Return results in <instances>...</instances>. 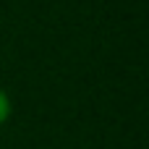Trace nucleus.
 I'll use <instances>...</instances> for the list:
<instances>
[{
    "label": "nucleus",
    "instance_id": "f257e3e1",
    "mask_svg": "<svg viewBox=\"0 0 149 149\" xmlns=\"http://www.w3.org/2000/svg\"><path fill=\"white\" fill-rule=\"evenodd\" d=\"M8 115H10V100H8V94L0 89V126L8 120Z\"/></svg>",
    "mask_w": 149,
    "mask_h": 149
}]
</instances>
